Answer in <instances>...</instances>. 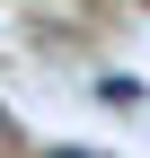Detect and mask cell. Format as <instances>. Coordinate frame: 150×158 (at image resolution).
Masks as SVG:
<instances>
[{"instance_id":"cell-1","label":"cell","mask_w":150,"mask_h":158,"mask_svg":"<svg viewBox=\"0 0 150 158\" xmlns=\"http://www.w3.org/2000/svg\"><path fill=\"white\" fill-rule=\"evenodd\" d=\"M44 158H88V149H44Z\"/></svg>"},{"instance_id":"cell-2","label":"cell","mask_w":150,"mask_h":158,"mask_svg":"<svg viewBox=\"0 0 150 158\" xmlns=\"http://www.w3.org/2000/svg\"><path fill=\"white\" fill-rule=\"evenodd\" d=\"M0 141H9V106H0Z\"/></svg>"}]
</instances>
